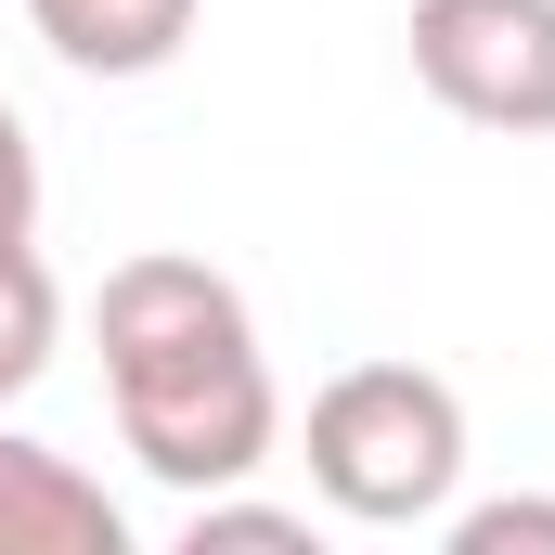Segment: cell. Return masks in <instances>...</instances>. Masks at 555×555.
Wrapping results in <instances>:
<instances>
[{"label": "cell", "mask_w": 555, "mask_h": 555, "mask_svg": "<svg viewBox=\"0 0 555 555\" xmlns=\"http://www.w3.org/2000/svg\"><path fill=\"white\" fill-rule=\"evenodd\" d=\"M91 336H104V401H117V439L155 491H233L259 478L284 439V388L272 349H259V310L246 284L181 259V246H142L104 272L91 297Z\"/></svg>", "instance_id": "cell-1"}, {"label": "cell", "mask_w": 555, "mask_h": 555, "mask_svg": "<svg viewBox=\"0 0 555 555\" xmlns=\"http://www.w3.org/2000/svg\"><path fill=\"white\" fill-rule=\"evenodd\" d=\"M310 491L349 530H439V504L465 491V388L426 362H349L310 388Z\"/></svg>", "instance_id": "cell-2"}, {"label": "cell", "mask_w": 555, "mask_h": 555, "mask_svg": "<svg viewBox=\"0 0 555 555\" xmlns=\"http://www.w3.org/2000/svg\"><path fill=\"white\" fill-rule=\"evenodd\" d=\"M414 78L465 130L543 142L555 130V0H414Z\"/></svg>", "instance_id": "cell-3"}, {"label": "cell", "mask_w": 555, "mask_h": 555, "mask_svg": "<svg viewBox=\"0 0 555 555\" xmlns=\"http://www.w3.org/2000/svg\"><path fill=\"white\" fill-rule=\"evenodd\" d=\"M0 555H130V504L78 452L0 426Z\"/></svg>", "instance_id": "cell-4"}, {"label": "cell", "mask_w": 555, "mask_h": 555, "mask_svg": "<svg viewBox=\"0 0 555 555\" xmlns=\"http://www.w3.org/2000/svg\"><path fill=\"white\" fill-rule=\"evenodd\" d=\"M194 13H207V0H26V26H39L52 65H78V78H155V65H181Z\"/></svg>", "instance_id": "cell-5"}, {"label": "cell", "mask_w": 555, "mask_h": 555, "mask_svg": "<svg viewBox=\"0 0 555 555\" xmlns=\"http://www.w3.org/2000/svg\"><path fill=\"white\" fill-rule=\"evenodd\" d=\"M52 349H65V284L39 272V246H13L0 259V401H26L52 375Z\"/></svg>", "instance_id": "cell-6"}, {"label": "cell", "mask_w": 555, "mask_h": 555, "mask_svg": "<svg viewBox=\"0 0 555 555\" xmlns=\"http://www.w3.org/2000/svg\"><path fill=\"white\" fill-rule=\"evenodd\" d=\"M439 543L452 555H555V504L543 491H504V504H439Z\"/></svg>", "instance_id": "cell-7"}, {"label": "cell", "mask_w": 555, "mask_h": 555, "mask_svg": "<svg viewBox=\"0 0 555 555\" xmlns=\"http://www.w3.org/2000/svg\"><path fill=\"white\" fill-rule=\"evenodd\" d=\"M181 543L194 555H220V543H310V517H297V504H246V478H233V491H194V504H181Z\"/></svg>", "instance_id": "cell-8"}, {"label": "cell", "mask_w": 555, "mask_h": 555, "mask_svg": "<svg viewBox=\"0 0 555 555\" xmlns=\"http://www.w3.org/2000/svg\"><path fill=\"white\" fill-rule=\"evenodd\" d=\"M13 246H39V142L0 104V259H13Z\"/></svg>", "instance_id": "cell-9"}]
</instances>
